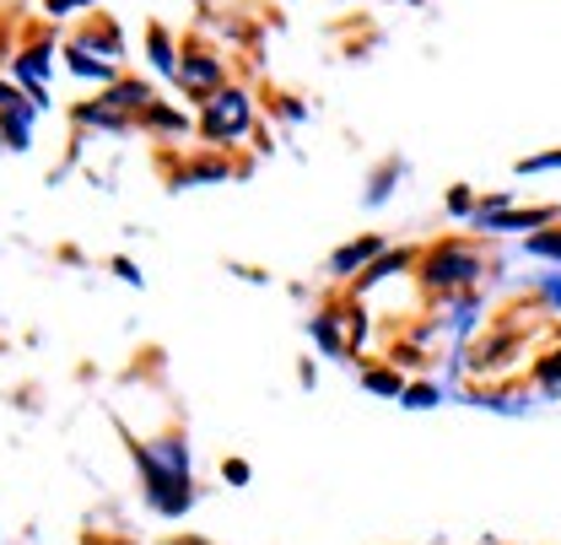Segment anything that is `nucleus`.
I'll list each match as a JSON object with an SVG mask.
<instances>
[{"mask_svg": "<svg viewBox=\"0 0 561 545\" xmlns=\"http://www.w3.org/2000/svg\"><path fill=\"white\" fill-rule=\"evenodd\" d=\"M49 5V16H70V5H87V0H44Z\"/></svg>", "mask_w": 561, "mask_h": 545, "instance_id": "4468645a", "label": "nucleus"}, {"mask_svg": "<svg viewBox=\"0 0 561 545\" xmlns=\"http://www.w3.org/2000/svg\"><path fill=\"white\" fill-rule=\"evenodd\" d=\"M557 211H524V216H481L486 227H546Z\"/></svg>", "mask_w": 561, "mask_h": 545, "instance_id": "423d86ee", "label": "nucleus"}, {"mask_svg": "<svg viewBox=\"0 0 561 545\" xmlns=\"http://www.w3.org/2000/svg\"><path fill=\"white\" fill-rule=\"evenodd\" d=\"M551 384H561V356H557V367H551Z\"/></svg>", "mask_w": 561, "mask_h": 545, "instance_id": "2eb2a0df", "label": "nucleus"}, {"mask_svg": "<svg viewBox=\"0 0 561 545\" xmlns=\"http://www.w3.org/2000/svg\"><path fill=\"white\" fill-rule=\"evenodd\" d=\"M70 70H76V76H92V81H108V76H114V66H108V60H98L87 44H76V49H70Z\"/></svg>", "mask_w": 561, "mask_h": 545, "instance_id": "20e7f679", "label": "nucleus"}, {"mask_svg": "<svg viewBox=\"0 0 561 545\" xmlns=\"http://www.w3.org/2000/svg\"><path fill=\"white\" fill-rule=\"evenodd\" d=\"M179 76H184L190 87H210V81H221V66L206 60V55H190V66H179Z\"/></svg>", "mask_w": 561, "mask_h": 545, "instance_id": "39448f33", "label": "nucleus"}, {"mask_svg": "<svg viewBox=\"0 0 561 545\" xmlns=\"http://www.w3.org/2000/svg\"><path fill=\"white\" fill-rule=\"evenodd\" d=\"M151 60H157V70H168V76L179 70V60H173V49H168V38H162L157 27H151Z\"/></svg>", "mask_w": 561, "mask_h": 545, "instance_id": "0eeeda50", "label": "nucleus"}, {"mask_svg": "<svg viewBox=\"0 0 561 545\" xmlns=\"http://www.w3.org/2000/svg\"><path fill=\"white\" fill-rule=\"evenodd\" d=\"M426 271L437 275V281H465V275H476V260L470 254H459V249H443V254H432V265Z\"/></svg>", "mask_w": 561, "mask_h": 545, "instance_id": "7ed1b4c3", "label": "nucleus"}, {"mask_svg": "<svg viewBox=\"0 0 561 545\" xmlns=\"http://www.w3.org/2000/svg\"><path fill=\"white\" fill-rule=\"evenodd\" d=\"M546 168H561V151H546V157H529V162H518V173H546Z\"/></svg>", "mask_w": 561, "mask_h": 545, "instance_id": "9d476101", "label": "nucleus"}, {"mask_svg": "<svg viewBox=\"0 0 561 545\" xmlns=\"http://www.w3.org/2000/svg\"><path fill=\"white\" fill-rule=\"evenodd\" d=\"M367 389L373 395H400V378L394 373H367Z\"/></svg>", "mask_w": 561, "mask_h": 545, "instance_id": "1a4fd4ad", "label": "nucleus"}, {"mask_svg": "<svg viewBox=\"0 0 561 545\" xmlns=\"http://www.w3.org/2000/svg\"><path fill=\"white\" fill-rule=\"evenodd\" d=\"M405 406H416V410L437 406V389H411V395H405Z\"/></svg>", "mask_w": 561, "mask_h": 545, "instance_id": "ddd939ff", "label": "nucleus"}, {"mask_svg": "<svg viewBox=\"0 0 561 545\" xmlns=\"http://www.w3.org/2000/svg\"><path fill=\"white\" fill-rule=\"evenodd\" d=\"M151 120H157L162 130H184V114H179V109H151Z\"/></svg>", "mask_w": 561, "mask_h": 545, "instance_id": "f8f14e48", "label": "nucleus"}, {"mask_svg": "<svg viewBox=\"0 0 561 545\" xmlns=\"http://www.w3.org/2000/svg\"><path fill=\"white\" fill-rule=\"evenodd\" d=\"M529 249H535V254H557L561 260V232H540V238H529Z\"/></svg>", "mask_w": 561, "mask_h": 545, "instance_id": "9b49d317", "label": "nucleus"}, {"mask_svg": "<svg viewBox=\"0 0 561 545\" xmlns=\"http://www.w3.org/2000/svg\"><path fill=\"white\" fill-rule=\"evenodd\" d=\"M249 130V98L243 92H221V98H210L206 109V136L216 140H232Z\"/></svg>", "mask_w": 561, "mask_h": 545, "instance_id": "f257e3e1", "label": "nucleus"}, {"mask_svg": "<svg viewBox=\"0 0 561 545\" xmlns=\"http://www.w3.org/2000/svg\"><path fill=\"white\" fill-rule=\"evenodd\" d=\"M33 114H44L33 98H22L16 87H5L0 81V120L11 125V146H27V125H33Z\"/></svg>", "mask_w": 561, "mask_h": 545, "instance_id": "f03ea898", "label": "nucleus"}, {"mask_svg": "<svg viewBox=\"0 0 561 545\" xmlns=\"http://www.w3.org/2000/svg\"><path fill=\"white\" fill-rule=\"evenodd\" d=\"M373 249H378V238H367V243H356V249H341V254H335V271H351V265H362V260H367Z\"/></svg>", "mask_w": 561, "mask_h": 545, "instance_id": "6e6552de", "label": "nucleus"}]
</instances>
